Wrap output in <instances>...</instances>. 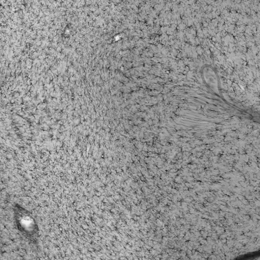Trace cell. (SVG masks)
I'll list each match as a JSON object with an SVG mask.
<instances>
[{
    "instance_id": "cell-1",
    "label": "cell",
    "mask_w": 260,
    "mask_h": 260,
    "mask_svg": "<svg viewBox=\"0 0 260 260\" xmlns=\"http://www.w3.org/2000/svg\"><path fill=\"white\" fill-rule=\"evenodd\" d=\"M16 222L20 230L26 235H31L36 230L34 219L26 213H21L20 216H17Z\"/></svg>"
}]
</instances>
